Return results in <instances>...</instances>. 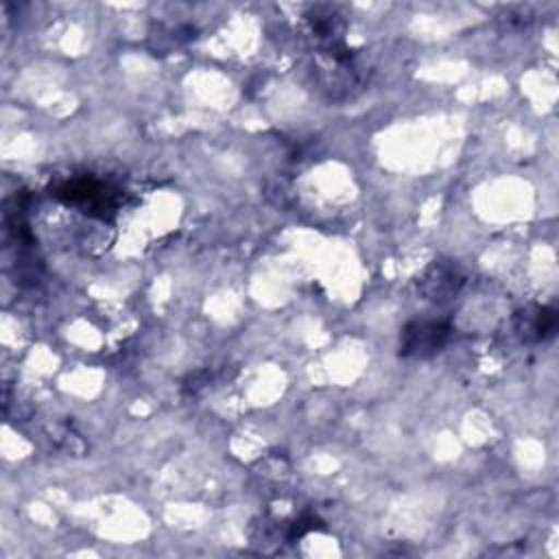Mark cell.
Segmentation results:
<instances>
[{
  "label": "cell",
  "mask_w": 559,
  "mask_h": 559,
  "mask_svg": "<svg viewBox=\"0 0 559 559\" xmlns=\"http://www.w3.org/2000/svg\"><path fill=\"white\" fill-rule=\"evenodd\" d=\"M452 328L443 319H417L404 325L400 334V354L406 358H432L450 341Z\"/></svg>",
  "instance_id": "1"
},
{
  "label": "cell",
  "mask_w": 559,
  "mask_h": 559,
  "mask_svg": "<svg viewBox=\"0 0 559 559\" xmlns=\"http://www.w3.org/2000/svg\"><path fill=\"white\" fill-rule=\"evenodd\" d=\"M55 197L68 205H76L100 218L116 210V192H111L103 181L92 177H76L63 181L55 190Z\"/></svg>",
  "instance_id": "2"
},
{
  "label": "cell",
  "mask_w": 559,
  "mask_h": 559,
  "mask_svg": "<svg viewBox=\"0 0 559 559\" xmlns=\"http://www.w3.org/2000/svg\"><path fill=\"white\" fill-rule=\"evenodd\" d=\"M465 277L461 269L454 262L445 260H435L419 277H417V288L424 295V299H430L435 304L450 301L463 286Z\"/></svg>",
  "instance_id": "3"
},
{
  "label": "cell",
  "mask_w": 559,
  "mask_h": 559,
  "mask_svg": "<svg viewBox=\"0 0 559 559\" xmlns=\"http://www.w3.org/2000/svg\"><path fill=\"white\" fill-rule=\"evenodd\" d=\"M557 330V312L548 306H528L515 314V332L524 343H542Z\"/></svg>",
  "instance_id": "4"
}]
</instances>
